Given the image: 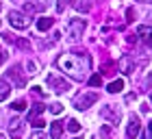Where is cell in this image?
Segmentation results:
<instances>
[{
  "instance_id": "83f0119b",
  "label": "cell",
  "mask_w": 152,
  "mask_h": 139,
  "mask_svg": "<svg viewBox=\"0 0 152 139\" xmlns=\"http://www.w3.org/2000/svg\"><path fill=\"white\" fill-rule=\"evenodd\" d=\"M4 61H7V52L0 50V63H4Z\"/></svg>"
},
{
  "instance_id": "603a6c76",
  "label": "cell",
  "mask_w": 152,
  "mask_h": 139,
  "mask_svg": "<svg viewBox=\"0 0 152 139\" xmlns=\"http://www.w3.org/2000/svg\"><path fill=\"white\" fill-rule=\"evenodd\" d=\"M37 70H39V65L35 61H28V74H37Z\"/></svg>"
},
{
  "instance_id": "4fadbf2b",
  "label": "cell",
  "mask_w": 152,
  "mask_h": 139,
  "mask_svg": "<svg viewBox=\"0 0 152 139\" xmlns=\"http://www.w3.org/2000/svg\"><path fill=\"white\" fill-rule=\"evenodd\" d=\"M52 24H54V20L44 15V18H39V20H37V31H39V33H46L48 29H52Z\"/></svg>"
},
{
  "instance_id": "4316f807",
  "label": "cell",
  "mask_w": 152,
  "mask_h": 139,
  "mask_svg": "<svg viewBox=\"0 0 152 139\" xmlns=\"http://www.w3.org/2000/svg\"><path fill=\"white\" fill-rule=\"evenodd\" d=\"M133 18H135V11L128 9V11H126V20H128V22H133Z\"/></svg>"
},
{
  "instance_id": "7c38bea8",
  "label": "cell",
  "mask_w": 152,
  "mask_h": 139,
  "mask_svg": "<svg viewBox=\"0 0 152 139\" xmlns=\"http://www.w3.org/2000/svg\"><path fill=\"white\" fill-rule=\"evenodd\" d=\"M22 130H24V124H22V122H11V124H9V135H11L13 139H20V137H22Z\"/></svg>"
},
{
  "instance_id": "1f68e13d",
  "label": "cell",
  "mask_w": 152,
  "mask_h": 139,
  "mask_svg": "<svg viewBox=\"0 0 152 139\" xmlns=\"http://www.w3.org/2000/svg\"><path fill=\"white\" fill-rule=\"evenodd\" d=\"M0 139H4V135H0Z\"/></svg>"
},
{
  "instance_id": "277c9868",
  "label": "cell",
  "mask_w": 152,
  "mask_h": 139,
  "mask_svg": "<svg viewBox=\"0 0 152 139\" xmlns=\"http://www.w3.org/2000/svg\"><path fill=\"white\" fill-rule=\"evenodd\" d=\"M96 100H98V96H96V94H80V96H76V98H74V107L78 111H85V109L91 107Z\"/></svg>"
},
{
  "instance_id": "8fae6325",
  "label": "cell",
  "mask_w": 152,
  "mask_h": 139,
  "mask_svg": "<svg viewBox=\"0 0 152 139\" xmlns=\"http://www.w3.org/2000/svg\"><path fill=\"white\" fill-rule=\"evenodd\" d=\"M61 135H63V122L54 120L50 124V139H61Z\"/></svg>"
},
{
  "instance_id": "ac0fdd59",
  "label": "cell",
  "mask_w": 152,
  "mask_h": 139,
  "mask_svg": "<svg viewBox=\"0 0 152 139\" xmlns=\"http://www.w3.org/2000/svg\"><path fill=\"white\" fill-rule=\"evenodd\" d=\"M65 128L70 130V133H80V122L78 120H67L65 122Z\"/></svg>"
},
{
  "instance_id": "8992f818",
  "label": "cell",
  "mask_w": 152,
  "mask_h": 139,
  "mask_svg": "<svg viewBox=\"0 0 152 139\" xmlns=\"http://www.w3.org/2000/svg\"><path fill=\"white\" fill-rule=\"evenodd\" d=\"M139 130H141L139 117H137L135 113H130V117H128V128H126V139H137Z\"/></svg>"
},
{
  "instance_id": "d4e9b609",
  "label": "cell",
  "mask_w": 152,
  "mask_h": 139,
  "mask_svg": "<svg viewBox=\"0 0 152 139\" xmlns=\"http://www.w3.org/2000/svg\"><path fill=\"white\" fill-rule=\"evenodd\" d=\"M33 122H35V124H33V126H35L37 130H39V128H44V126H46V122H44V120H39V117H37V120H33Z\"/></svg>"
},
{
  "instance_id": "44dd1931",
  "label": "cell",
  "mask_w": 152,
  "mask_h": 139,
  "mask_svg": "<svg viewBox=\"0 0 152 139\" xmlns=\"http://www.w3.org/2000/svg\"><path fill=\"white\" fill-rule=\"evenodd\" d=\"M67 4H76V0H59V4H57V11H59V13H63Z\"/></svg>"
},
{
  "instance_id": "3957f363",
  "label": "cell",
  "mask_w": 152,
  "mask_h": 139,
  "mask_svg": "<svg viewBox=\"0 0 152 139\" xmlns=\"http://www.w3.org/2000/svg\"><path fill=\"white\" fill-rule=\"evenodd\" d=\"M85 29H87V22L80 20V18H72L70 22H67V31H70L72 39H80L83 33H85Z\"/></svg>"
},
{
  "instance_id": "7a4b0ae2",
  "label": "cell",
  "mask_w": 152,
  "mask_h": 139,
  "mask_svg": "<svg viewBox=\"0 0 152 139\" xmlns=\"http://www.w3.org/2000/svg\"><path fill=\"white\" fill-rule=\"evenodd\" d=\"M9 22H11L13 29L24 31V29L31 26V18L26 15V13H22V11H9Z\"/></svg>"
},
{
  "instance_id": "cb8c5ba5",
  "label": "cell",
  "mask_w": 152,
  "mask_h": 139,
  "mask_svg": "<svg viewBox=\"0 0 152 139\" xmlns=\"http://www.w3.org/2000/svg\"><path fill=\"white\" fill-rule=\"evenodd\" d=\"M18 48H22V50H28V48H31V44H28L26 39H20V41H18Z\"/></svg>"
},
{
  "instance_id": "d6986e66",
  "label": "cell",
  "mask_w": 152,
  "mask_h": 139,
  "mask_svg": "<svg viewBox=\"0 0 152 139\" xmlns=\"http://www.w3.org/2000/svg\"><path fill=\"white\" fill-rule=\"evenodd\" d=\"M24 109H26V100L24 98H20V100H15L11 104V111H15V113H22Z\"/></svg>"
},
{
  "instance_id": "836d02e7",
  "label": "cell",
  "mask_w": 152,
  "mask_h": 139,
  "mask_svg": "<svg viewBox=\"0 0 152 139\" xmlns=\"http://www.w3.org/2000/svg\"><path fill=\"white\" fill-rule=\"evenodd\" d=\"M150 100H152V94H150Z\"/></svg>"
},
{
  "instance_id": "484cf974",
  "label": "cell",
  "mask_w": 152,
  "mask_h": 139,
  "mask_svg": "<svg viewBox=\"0 0 152 139\" xmlns=\"http://www.w3.org/2000/svg\"><path fill=\"white\" fill-rule=\"evenodd\" d=\"M31 139H46V135L41 133V130H37V133H33V137Z\"/></svg>"
},
{
  "instance_id": "30bf717a",
  "label": "cell",
  "mask_w": 152,
  "mask_h": 139,
  "mask_svg": "<svg viewBox=\"0 0 152 139\" xmlns=\"http://www.w3.org/2000/svg\"><path fill=\"white\" fill-rule=\"evenodd\" d=\"M137 35L141 37V41L146 46L152 48V26H139V29H137Z\"/></svg>"
},
{
  "instance_id": "f546056e",
  "label": "cell",
  "mask_w": 152,
  "mask_h": 139,
  "mask_svg": "<svg viewBox=\"0 0 152 139\" xmlns=\"http://www.w3.org/2000/svg\"><path fill=\"white\" fill-rule=\"evenodd\" d=\"M148 85H150V87H152V74H150V76H148Z\"/></svg>"
},
{
  "instance_id": "52a82bcc",
  "label": "cell",
  "mask_w": 152,
  "mask_h": 139,
  "mask_svg": "<svg viewBox=\"0 0 152 139\" xmlns=\"http://www.w3.org/2000/svg\"><path fill=\"white\" fill-rule=\"evenodd\" d=\"M20 72H22V70H20V65H13V67L9 70V72H7V76H9V80L13 83V85L24 87V85H26V78H24V76L20 74Z\"/></svg>"
},
{
  "instance_id": "e575fe53",
  "label": "cell",
  "mask_w": 152,
  "mask_h": 139,
  "mask_svg": "<svg viewBox=\"0 0 152 139\" xmlns=\"http://www.w3.org/2000/svg\"><path fill=\"white\" fill-rule=\"evenodd\" d=\"M76 139H80V137H76Z\"/></svg>"
},
{
  "instance_id": "ba28073f",
  "label": "cell",
  "mask_w": 152,
  "mask_h": 139,
  "mask_svg": "<svg viewBox=\"0 0 152 139\" xmlns=\"http://www.w3.org/2000/svg\"><path fill=\"white\" fill-rule=\"evenodd\" d=\"M102 117L109 120L111 124H117V122H120V113H117V109L113 107V104H109V107L102 109Z\"/></svg>"
},
{
  "instance_id": "7402d4cb",
  "label": "cell",
  "mask_w": 152,
  "mask_h": 139,
  "mask_svg": "<svg viewBox=\"0 0 152 139\" xmlns=\"http://www.w3.org/2000/svg\"><path fill=\"white\" fill-rule=\"evenodd\" d=\"M74 7H76L80 13H85V11H89V7H91V4H89V0H80V4H74Z\"/></svg>"
},
{
  "instance_id": "2e32d148",
  "label": "cell",
  "mask_w": 152,
  "mask_h": 139,
  "mask_svg": "<svg viewBox=\"0 0 152 139\" xmlns=\"http://www.w3.org/2000/svg\"><path fill=\"white\" fill-rule=\"evenodd\" d=\"M9 94H11V85H9V80H0V102L9 98Z\"/></svg>"
},
{
  "instance_id": "e0dca14e",
  "label": "cell",
  "mask_w": 152,
  "mask_h": 139,
  "mask_svg": "<svg viewBox=\"0 0 152 139\" xmlns=\"http://www.w3.org/2000/svg\"><path fill=\"white\" fill-rule=\"evenodd\" d=\"M87 85H89V87H100V85H102V74H91V76L87 78Z\"/></svg>"
},
{
  "instance_id": "5b68a950",
  "label": "cell",
  "mask_w": 152,
  "mask_h": 139,
  "mask_svg": "<svg viewBox=\"0 0 152 139\" xmlns=\"http://www.w3.org/2000/svg\"><path fill=\"white\" fill-rule=\"evenodd\" d=\"M46 80H48V85L52 87V91H57V94H63V91H67V89H70V83L63 80V78H59L57 74H50Z\"/></svg>"
},
{
  "instance_id": "5bb4252c",
  "label": "cell",
  "mask_w": 152,
  "mask_h": 139,
  "mask_svg": "<svg viewBox=\"0 0 152 139\" xmlns=\"http://www.w3.org/2000/svg\"><path fill=\"white\" fill-rule=\"evenodd\" d=\"M41 111H44V104H41V102H35V104H33V109L28 111V115H26V120H28V122H33V120H37Z\"/></svg>"
},
{
  "instance_id": "ffe728a7",
  "label": "cell",
  "mask_w": 152,
  "mask_h": 139,
  "mask_svg": "<svg viewBox=\"0 0 152 139\" xmlns=\"http://www.w3.org/2000/svg\"><path fill=\"white\" fill-rule=\"evenodd\" d=\"M48 109H50V113H54V115L63 113V104H61V102H52V104H50Z\"/></svg>"
},
{
  "instance_id": "4dcf8cb0",
  "label": "cell",
  "mask_w": 152,
  "mask_h": 139,
  "mask_svg": "<svg viewBox=\"0 0 152 139\" xmlns=\"http://www.w3.org/2000/svg\"><path fill=\"white\" fill-rule=\"evenodd\" d=\"M137 2H150L152 4V0H137Z\"/></svg>"
},
{
  "instance_id": "9a60e30c",
  "label": "cell",
  "mask_w": 152,
  "mask_h": 139,
  "mask_svg": "<svg viewBox=\"0 0 152 139\" xmlns=\"http://www.w3.org/2000/svg\"><path fill=\"white\" fill-rule=\"evenodd\" d=\"M122 89H124V80H122V78H117V80H113V83H109L107 91H109V94H120Z\"/></svg>"
},
{
  "instance_id": "f1b7e54d",
  "label": "cell",
  "mask_w": 152,
  "mask_h": 139,
  "mask_svg": "<svg viewBox=\"0 0 152 139\" xmlns=\"http://www.w3.org/2000/svg\"><path fill=\"white\" fill-rule=\"evenodd\" d=\"M148 133H150V135H148V139H152V122L148 124Z\"/></svg>"
},
{
  "instance_id": "9c48e42d",
  "label": "cell",
  "mask_w": 152,
  "mask_h": 139,
  "mask_svg": "<svg viewBox=\"0 0 152 139\" xmlns=\"http://www.w3.org/2000/svg\"><path fill=\"white\" fill-rule=\"evenodd\" d=\"M133 70H135V63H133V59L128 57H122L120 59V72L124 74V76H128V74H133Z\"/></svg>"
},
{
  "instance_id": "6da1fadb",
  "label": "cell",
  "mask_w": 152,
  "mask_h": 139,
  "mask_svg": "<svg viewBox=\"0 0 152 139\" xmlns=\"http://www.w3.org/2000/svg\"><path fill=\"white\" fill-rule=\"evenodd\" d=\"M57 67L74 80H85L91 70V57L85 52H65L57 59Z\"/></svg>"
},
{
  "instance_id": "d6a6232c",
  "label": "cell",
  "mask_w": 152,
  "mask_h": 139,
  "mask_svg": "<svg viewBox=\"0 0 152 139\" xmlns=\"http://www.w3.org/2000/svg\"><path fill=\"white\" fill-rule=\"evenodd\" d=\"M91 139H98V137H91Z\"/></svg>"
}]
</instances>
